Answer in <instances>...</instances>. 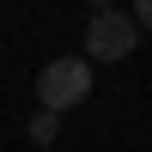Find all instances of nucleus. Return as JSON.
<instances>
[{
	"instance_id": "1",
	"label": "nucleus",
	"mask_w": 152,
	"mask_h": 152,
	"mask_svg": "<svg viewBox=\"0 0 152 152\" xmlns=\"http://www.w3.org/2000/svg\"><path fill=\"white\" fill-rule=\"evenodd\" d=\"M85 97H91V61L85 55H61V61H49V67L37 73V104H43L49 116L85 104Z\"/></svg>"
},
{
	"instance_id": "2",
	"label": "nucleus",
	"mask_w": 152,
	"mask_h": 152,
	"mask_svg": "<svg viewBox=\"0 0 152 152\" xmlns=\"http://www.w3.org/2000/svg\"><path fill=\"white\" fill-rule=\"evenodd\" d=\"M134 49H140V24L128 18V12H91V24H85V61H128Z\"/></svg>"
},
{
	"instance_id": "3",
	"label": "nucleus",
	"mask_w": 152,
	"mask_h": 152,
	"mask_svg": "<svg viewBox=\"0 0 152 152\" xmlns=\"http://www.w3.org/2000/svg\"><path fill=\"white\" fill-rule=\"evenodd\" d=\"M55 140H61V116L37 110V116H31V146H55Z\"/></svg>"
},
{
	"instance_id": "4",
	"label": "nucleus",
	"mask_w": 152,
	"mask_h": 152,
	"mask_svg": "<svg viewBox=\"0 0 152 152\" xmlns=\"http://www.w3.org/2000/svg\"><path fill=\"white\" fill-rule=\"evenodd\" d=\"M134 24H140V31H152V0H134V12H128Z\"/></svg>"
}]
</instances>
